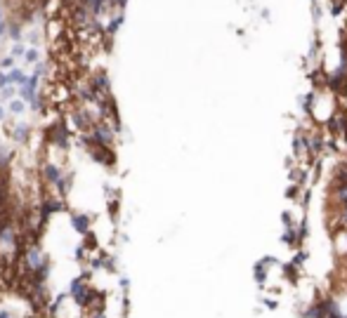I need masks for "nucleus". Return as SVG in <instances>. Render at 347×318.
Returning a JSON list of instances; mask_svg holds the SVG:
<instances>
[{
	"label": "nucleus",
	"instance_id": "f257e3e1",
	"mask_svg": "<svg viewBox=\"0 0 347 318\" xmlns=\"http://www.w3.org/2000/svg\"><path fill=\"white\" fill-rule=\"evenodd\" d=\"M305 318H326V311H324V306L317 304V306H309Z\"/></svg>",
	"mask_w": 347,
	"mask_h": 318
}]
</instances>
